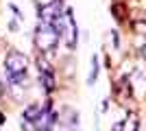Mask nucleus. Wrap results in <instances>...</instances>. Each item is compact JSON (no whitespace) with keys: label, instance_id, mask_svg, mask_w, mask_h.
Segmentation results:
<instances>
[{"label":"nucleus","instance_id":"1","mask_svg":"<svg viewBox=\"0 0 146 131\" xmlns=\"http://www.w3.org/2000/svg\"><path fill=\"white\" fill-rule=\"evenodd\" d=\"M2 68H5V79L7 83L13 87V90H18L22 83H26V70H29V61H26V57L22 53H9L5 57V63H2Z\"/></svg>","mask_w":146,"mask_h":131},{"label":"nucleus","instance_id":"2","mask_svg":"<svg viewBox=\"0 0 146 131\" xmlns=\"http://www.w3.org/2000/svg\"><path fill=\"white\" fill-rule=\"evenodd\" d=\"M61 35V20L59 22H48V20H39L35 29V44L42 53H50L57 46Z\"/></svg>","mask_w":146,"mask_h":131},{"label":"nucleus","instance_id":"3","mask_svg":"<svg viewBox=\"0 0 146 131\" xmlns=\"http://www.w3.org/2000/svg\"><path fill=\"white\" fill-rule=\"evenodd\" d=\"M61 37L66 39V44L70 48L76 46V37H79V31H76V22H74V15L72 11L68 9L63 13V18H61Z\"/></svg>","mask_w":146,"mask_h":131},{"label":"nucleus","instance_id":"4","mask_svg":"<svg viewBox=\"0 0 146 131\" xmlns=\"http://www.w3.org/2000/svg\"><path fill=\"white\" fill-rule=\"evenodd\" d=\"M37 66H39V72H42V79H44V87H46V92H52V87H55V72H52V68H50V63L46 61L44 57H39Z\"/></svg>","mask_w":146,"mask_h":131},{"label":"nucleus","instance_id":"5","mask_svg":"<svg viewBox=\"0 0 146 131\" xmlns=\"http://www.w3.org/2000/svg\"><path fill=\"white\" fill-rule=\"evenodd\" d=\"M137 127H140V118H137L135 112H131V114L124 116L122 122H116V125H113V131H137Z\"/></svg>","mask_w":146,"mask_h":131},{"label":"nucleus","instance_id":"6","mask_svg":"<svg viewBox=\"0 0 146 131\" xmlns=\"http://www.w3.org/2000/svg\"><path fill=\"white\" fill-rule=\"evenodd\" d=\"M98 76V57L92 55V70H90V79H87V83H94Z\"/></svg>","mask_w":146,"mask_h":131},{"label":"nucleus","instance_id":"7","mask_svg":"<svg viewBox=\"0 0 146 131\" xmlns=\"http://www.w3.org/2000/svg\"><path fill=\"white\" fill-rule=\"evenodd\" d=\"M0 100H2V83H0Z\"/></svg>","mask_w":146,"mask_h":131}]
</instances>
